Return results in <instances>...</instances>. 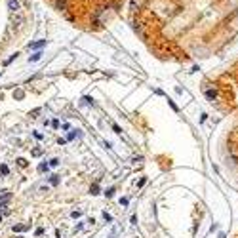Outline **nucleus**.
<instances>
[{
	"label": "nucleus",
	"mask_w": 238,
	"mask_h": 238,
	"mask_svg": "<svg viewBox=\"0 0 238 238\" xmlns=\"http://www.w3.org/2000/svg\"><path fill=\"white\" fill-rule=\"evenodd\" d=\"M53 6L59 12H65V10L69 8V2H67V0H53Z\"/></svg>",
	"instance_id": "f257e3e1"
},
{
	"label": "nucleus",
	"mask_w": 238,
	"mask_h": 238,
	"mask_svg": "<svg viewBox=\"0 0 238 238\" xmlns=\"http://www.w3.org/2000/svg\"><path fill=\"white\" fill-rule=\"evenodd\" d=\"M10 196H12V194H10L8 191H4V194H2V198H0V208H6V204H8V200H10Z\"/></svg>",
	"instance_id": "f03ea898"
},
{
	"label": "nucleus",
	"mask_w": 238,
	"mask_h": 238,
	"mask_svg": "<svg viewBox=\"0 0 238 238\" xmlns=\"http://www.w3.org/2000/svg\"><path fill=\"white\" fill-rule=\"evenodd\" d=\"M8 8L12 12H17L19 10V2H17V0H8Z\"/></svg>",
	"instance_id": "7ed1b4c3"
},
{
	"label": "nucleus",
	"mask_w": 238,
	"mask_h": 238,
	"mask_svg": "<svg viewBox=\"0 0 238 238\" xmlns=\"http://www.w3.org/2000/svg\"><path fill=\"white\" fill-rule=\"evenodd\" d=\"M42 46H46V40H38V42H34V44H29V48H33V50H38Z\"/></svg>",
	"instance_id": "20e7f679"
},
{
	"label": "nucleus",
	"mask_w": 238,
	"mask_h": 238,
	"mask_svg": "<svg viewBox=\"0 0 238 238\" xmlns=\"http://www.w3.org/2000/svg\"><path fill=\"white\" fill-rule=\"evenodd\" d=\"M29 227L27 225H16V227H13V230H16V233H23V230H27Z\"/></svg>",
	"instance_id": "39448f33"
},
{
	"label": "nucleus",
	"mask_w": 238,
	"mask_h": 238,
	"mask_svg": "<svg viewBox=\"0 0 238 238\" xmlns=\"http://www.w3.org/2000/svg\"><path fill=\"white\" fill-rule=\"evenodd\" d=\"M13 97H16V99H23L25 97V91L23 90H17L16 93H13Z\"/></svg>",
	"instance_id": "423d86ee"
},
{
	"label": "nucleus",
	"mask_w": 238,
	"mask_h": 238,
	"mask_svg": "<svg viewBox=\"0 0 238 238\" xmlns=\"http://www.w3.org/2000/svg\"><path fill=\"white\" fill-rule=\"evenodd\" d=\"M50 183H52L53 187H55V185H59V175H52V177H50Z\"/></svg>",
	"instance_id": "0eeeda50"
},
{
	"label": "nucleus",
	"mask_w": 238,
	"mask_h": 238,
	"mask_svg": "<svg viewBox=\"0 0 238 238\" xmlns=\"http://www.w3.org/2000/svg\"><path fill=\"white\" fill-rule=\"evenodd\" d=\"M0 171H2V175H8L10 174V170H8V166H6V164L0 166Z\"/></svg>",
	"instance_id": "6e6552de"
},
{
	"label": "nucleus",
	"mask_w": 238,
	"mask_h": 238,
	"mask_svg": "<svg viewBox=\"0 0 238 238\" xmlns=\"http://www.w3.org/2000/svg\"><path fill=\"white\" fill-rule=\"evenodd\" d=\"M40 57H42V53H40V52H36L34 55H31V59H29V61H38Z\"/></svg>",
	"instance_id": "1a4fd4ad"
},
{
	"label": "nucleus",
	"mask_w": 238,
	"mask_h": 238,
	"mask_svg": "<svg viewBox=\"0 0 238 238\" xmlns=\"http://www.w3.org/2000/svg\"><path fill=\"white\" fill-rule=\"evenodd\" d=\"M112 132H114V133H122L120 126H118V124H114V122H112Z\"/></svg>",
	"instance_id": "9d476101"
},
{
	"label": "nucleus",
	"mask_w": 238,
	"mask_h": 238,
	"mask_svg": "<svg viewBox=\"0 0 238 238\" xmlns=\"http://www.w3.org/2000/svg\"><path fill=\"white\" fill-rule=\"evenodd\" d=\"M90 192H91V194H99V187H97V185H91Z\"/></svg>",
	"instance_id": "9b49d317"
},
{
	"label": "nucleus",
	"mask_w": 238,
	"mask_h": 238,
	"mask_svg": "<svg viewBox=\"0 0 238 238\" xmlns=\"http://www.w3.org/2000/svg\"><path fill=\"white\" fill-rule=\"evenodd\" d=\"M23 17H21V16H17V17H13V23H17V25H21V23H23Z\"/></svg>",
	"instance_id": "f8f14e48"
},
{
	"label": "nucleus",
	"mask_w": 238,
	"mask_h": 238,
	"mask_svg": "<svg viewBox=\"0 0 238 238\" xmlns=\"http://www.w3.org/2000/svg\"><path fill=\"white\" fill-rule=\"evenodd\" d=\"M17 164L21 166V168H25V166H27V160H25V158H17Z\"/></svg>",
	"instance_id": "ddd939ff"
},
{
	"label": "nucleus",
	"mask_w": 238,
	"mask_h": 238,
	"mask_svg": "<svg viewBox=\"0 0 238 238\" xmlns=\"http://www.w3.org/2000/svg\"><path fill=\"white\" fill-rule=\"evenodd\" d=\"M50 166H59V158H52V160H50Z\"/></svg>",
	"instance_id": "4468645a"
},
{
	"label": "nucleus",
	"mask_w": 238,
	"mask_h": 238,
	"mask_svg": "<svg viewBox=\"0 0 238 238\" xmlns=\"http://www.w3.org/2000/svg\"><path fill=\"white\" fill-rule=\"evenodd\" d=\"M34 234H36V236H42V234H44V229H42V227H38L36 230H34Z\"/></svg>",
	"instance_id": "2eb2a0df"
},
{
	"label": "nucleus",
	"mask_w": 238,
	"mask_h": 238,
	"mask_svg": "<svg viewBox=\"0 0 238 238\" xmlns=\"http://www.w3.org/2000/svg\"><path fill=\"white\" fill-rule=\"evenodd\" d=\"M74 137H76V133H74V132H71V133L67 135V141H73Z\"/></svg>",
	"instance_id": "dca6fc26"
},
{
	"label": "nucleus",
	"mask_w": 238,
	"mask_h": 238,
	"mask_svg": "<svg viewBox=\"0 0 238 238\" xmlns=\"http://www.w3.org/2000/svg\"><path fill=\"white\" fill-rule=\"evenodd\" d=\"M42 154V149H34L33 150V156H40Z\"/></svg>",
	"instance_id": "f3484780"
},
{
	"label": "nucleus",
	"mask_w": 238,
	"mask_h": 238,
	"mask_svg": "<svg viewBox=\"0 0 238 238\" xmlns=\"http://www.w3.org/2000/svg\"><path fill=\"white\" fill-rule=\"evenodd\" d=\"M48 170V164H40L38 166V171H46Z\"/></svg>",
	"instance_id": "a211bd4d"
},
{
	"label": "nucleus",
	"mask_w": 238,
	"mask_h": 238,
	"mask_svg": "<svg viewBox=\"0 0 238 238\" xmlns=\"http://www.w3.org/2000/svg\"><path fill=\"white\" fill-rule=\"evenodd\" d=\"M103 219H105V221H112V217H111V215L107 213V212H103Z\"/></svg>",
	"instance_id": "6ab92c4d"
},
{
	"label": "nucleus",
	"mask_w": 238,
	"mask_h": 238,
	"mask_svg": "<svg viewBox=\"0 0 238 238\" xmlns=\"http://www.w3.org/2000/svg\"><path fill=\"white\" fill-rule=\"evenodd\" d=\"M71 215H73V217H74V219H78V217H80V215H82V212H73V213H71Z\"/></svg>",
	"instance_id": "aec40b11"
},
{
	"label": "nucleus",
	"mask_w": 238,
	"mask_h": 238,
	"mask_svg": "<svg viewBox=\"0 0 238 238\" xmlns=\"http://www.w3.org/2000/svg\"><path fill=\"white\" fill-rule=\"evenodd\" d=\"M34 137H36V139H38V141H40V139H42V137H44V135H42V133H40V132H34Z\"/></svg>",
	"instance_id": "412c9836"
},
{
	"label": "nucleus",
	"mask_w": 238,
	"mask_h": 238,
	"mask_svg": "<svg viewBox=\"0 0 238 238\" xmlns=\"http://www.w3.org/2000/svg\"><path fill=\"white\" fill-rule=\"evenodd\" d=\"M52 126L53 128H59V120H52Z\"/></svg>",
	"instance_id": "4be33fe9"
},
{
	"label": "nucleus",
	"mask_w": 238,
	"mask_h": 238,
	"mask_svg": "<svg viewBox=\"0 0 238 238\" xmlns=\"http://www.w3.org/2000/svg\"><path fill=\"white\" fill-rule=\"evenodd\" d=\"M120 204L122 206H128V198H120Z\"/></svg>",
	"instance_id": "5701e85b"
},
{
	"label": "nucleus",
	"mask_w": 238,
	"mask_h": 238,
	"mask_svg": "<svg viewBox=\"0 0 238 238\" xmlns=\"http://www.w3.org/2000/svg\"><path fill=\"white\" fill-rule=\"evenodd\" d=\"M0 223H2V215H0Z\"/></svg>",
	"instance_id": "b1692460"
},
{
	"label": "nucleus",
	"mask_w": 238,
	"mask_h": 238,
	"mask_svg": "<svg viewBox=\"0 0 238 238\" xmlns=\"http://www.w3.org/2000/svg\"><path fill=\"white\" fill-rule=\"evenodd\" d=\"M17 238H21V236H17Z\"/></svg>",
	"instance_id": "393cba45"
}]
</instances>
